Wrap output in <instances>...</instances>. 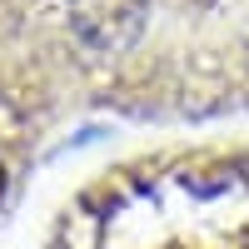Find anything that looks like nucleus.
I'll return each mask as SVG.
<instances>
[{
	"label": "nucleus",
	"mask_w": 249,
	"mask_h": 249,
	"mask_svg": "<svg viewBox=\"0 0 249 249\" xmlns=\"http://www.w3.org/2000/svg\"><path fill=\"white\" fill-rule=\"evenodd\" d=\"M144 5L150 0H70V30L95 55L130 50L144 30Z\"/></svg>",
	"instance_id": "nucleus-1"
},
{
	"label": "nucleus",
	"mask_w": 249,
	"mask_h": 249,
	"mask_svg": "<svg viewBox=\"0 0 249 249\" xmlns=\"http://www.w3.org/2000/svg\"><path fill=\"white\" fill-rule=\"evenodd\" d=\"M5 195H10V170H5V155H0V204H5Z\"/></svg>",
	"instance_id": "nucleus-2"
}]
</instances>
